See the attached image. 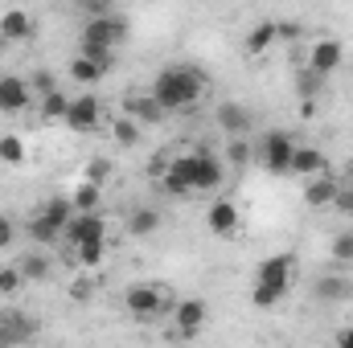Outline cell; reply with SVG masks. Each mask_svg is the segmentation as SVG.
Instances as JSON below:
<instances>
[{"instance_id":"1","label":"cell","mask_w":353,"mask_h":348,"mask_svg":"<svg viewBox=\"0 0 353 348\" xmlns=\"http://www.w3.org/2000/svg\"><path fill=\"white\" fill-rule=\"evenodd\" d=\"M201 90H205V74L193 70V66H169V70H161L157 83H152V94L161 98V107H165L169 115H173V111H189V107L201 98Z\"/></svg>"},{"instance_id":"2","label":"cell","mask_w":353,"mask_h":348,"mask_svg":"<svg viewBox=\"0 0 353 348\" xmlns=\"http://www.w3.org/2000/svg\"><path fill=\"white\" fill-rule=\"evenodd\" d=\"M292 270H296V259L292 254H275V259H263L259 270H255V287H251V303L255 307H275L288 287H292Z\"/></svg>"},{"instance_id":"3","label":"cell","mask_w":353,"mask_h":348,"mask_svg":"<svg viewBox=\"0 0 353 348\" xmlns=\"http://www.w3.org/2000/svg\"><path fill=\"white\" fill-rule=\"evenodd\" d=\"M123 307H128V316H136V320H157V316L169 307V299H165V291H161L157 283H132V287L123 291Z\"/></svg>"},{"instance_id":"4","label":"cell","mask_w":353,"mask_h":348,"mask_svg":"<svg viewBox=\"0 0 353 348\" xmlns=\"http://www.w3.org/2000/svg\"><path fill=\"white\" fill-rule=\"evenodd\" d=\"M83 37L87 41H103V45H119L128 37V21L119 12H103V17H87L83 25Z\"/></svg>"},{"instance_id":"5","label":"cell","mask_w":353,"mask_h":348,"mask_svg":"<svg viewBox=\"0 0 353 348\" xmlns=\"http://www.w3.org/2000/svg\"><path fill=\"white\" fill-rule=\"evenodd\" d=\"M341 58H345V50L333 37H321V41L308 45V70H316L321 78H329L333 70H341Z\"/></svg>"},{"instance_id":"6","label":"cell","mask_w":353,"mask_h":348,"mask_svg":"<svg viewBox=\"0 0 353 348\" xmlns=\"http://www.w3.org/2000/svg\"><path fill=\"white\" fill-rule=\"evenodd\" d=\"M99 119H103V107H99V98L94 94H79V98H70V107H66V127H74V131H94L99 127Z\"/></svg>"},{"instance_id":"7","label":"cell","mask_w":353,"mask_h":348,"mask_svg":"<svg viewBox=\"0 0 353 348\" xmlns=\"http://www.w3.org/2000/svg\"><path fill=\"white\" fill-rule=\"evenodd\" d=\"M292 152H296L292 135H283V131H271V135H267V144H263V164H267V173H275V176L292 173Z\"/></svg>"},{"instance_id":"8","label":"cell","mask_w":353,"mask_h":348,"mask_svg":"<svg viewBox=\"0 0 353 348\" xmlns=\"http://www.w3.org/2000/svg\"><path fill=\"white\" fill-rule=\"evenodd\" d=\"M222 160L214 156V152H193V193H210V188H218L222 184Z\"/></svg>"},{"instance_id":"9","label":"cell","mask_w":353,"mask_h":348,"mask_svg":"<svg viewBox=\"0 0 353 348\" xmlns=\"http://www.w3.org/2000/svg\"><path fill=\"white\" fill-rule=\"evenodd\" d=\"M173 316H176V332L181 336H197L205 328V320H210V307H205V299H181L173 307Z\"/></svg>"},{"instance_id":"10","label":"cell","mask_w":353,"mask_h":348,"mask_svg":"<svg viewBox=\"0 0 353 348\" xmlns=\"http://www.w3.org/2000/svg\"><path fill=\"white\" fill-rule=\"evenodd\" d=\"M161 188H165V193H173V197L193 193V152L169 160V168H165V176H161Z\"/></svg>"},{"instance_id":"11","label":"cell","mask_w":353,"mask_h":348,"mask_svg":"<svg viewBox=\"0 0 353 348\" xmlns=\"http://www.w3.org/2000/svg\"><path fill=\"white\" fill-rule=\"evenodd\" d=\"M205 226H210V234H218V238L239 234V226H243L239 205H234V201H214V205H210V213H205Z\"/></svg>"},{"instance_id":"12","label":"cell","mask_w":353,"mask_h":348,"mask_svg":"<svg viewBox=\"0 0 353 348\" xmlns=\"http://www.w3.org/2000/svg\"><path fill=\"white\" fill-rule=\"evenodd\" d=\"M37 336V324L25 312H0V345H25Z\"/></svg>"},{"instance_id":"13","label":"cell","mask_w":353,"mask_h":348,"mask_svg":"<svg viewBox=\"0 0 353 348\" xmlns=\"http://www.w3.org/2000/svg\"><path fill=\"white\" fill-rule=\"evenodd\" d=\"M62 234H66L74 246H83V242H94V238H107V226H103L99 213H74Z\"/></svg>"},{"instance_id":"14","label":"cell","mask_w":353,"mask_h":348,"mask_svg":"<svg viewBox=\"0 0 353 348\" xmlns=\"http://www.w3.org/2000/svg\"><path fill=\"white\" fill-rule=\"evenodd\" d=\"M25 107H29V83L17 78V74H4L0 78V111L4 115H17Z\"/></svg>"},{"instance_id":"15","label":"cell","mask_w":353,"mask_h":348,"mask_svg":"<svg viewBox=\"0 0 353 348\" xmlns=\"http://www.w3.org/2000/svg\"><path fill=\"white\" fill-rule=\"evenodd\" d=\"M33 37V17L25 8H8L0 17V41H29Z\"/></svg>"},{"instance_id":"16","label":"cell","mask_w":353,"mask_h":348,"mask_svg":"<svg viewBox=\"0 0 353 348\" xmlns=\"http://www.w3.org/2000/svg\"><path fill=\"white\" fill-rule=\"evenodd\" d=\"M337 184H341V180H333L329 173L308 176V184H304V201H308L312 209H325V205H333V197H337Z\"/></svg>"},{"instance_id":"17","label":"cell","mask_w":353,"mask_h":348,"mask_svg":"<svg viewBox=\"0 0 353 348\" xmlns=\"http://www.w3.org/2000/svg\"><path fill=\"white\" fill-rule=\"evenodd\" d=\"M128 115H136V119H140L144 127H152V123H161V119H165L169 111H165V107H161V98H157V94L148 90V94H136V98L128 102Z\"/></svg>"},{"instance_id":"18","label":"cell","mask_w":353,"mask_h":348,"mask_svg":"<svg viewBox=\"0 0 353 348\" xmlns=\"http://www.w3.org/2000/svg\"><path fill=\"white\" fill-rule=\"evenodd\" d=\"M275 41H279V21H259V25L247 33V54H251V58H263Z\"/></svg>"},{"instance_id":"19","label":"cell","mask_w":353,"mask_h":348,"mask_svg":"<svg viewBox=\"0 0 353 348\" xmlns=\"http://www.w3.org/2000/svg\"><path fill=\"white\" fill-rule=\"evenodd\" d=\"M325 168H329V164H325V152H321V148H296V152H292V173L296 176L308 180V176L325 173Z\"/></svg>"},{"instance_id":"20","label":"cell","mask_w":353,"mask_h":348,"mask_svg":"<svg viewBox=\"0 0 353 348\" xmlns=\"http://www.w3.org/2000/svg\"><path fill=\"white\" fill-rule=\"evenodd\" d=\"M140 131H144V123H140L136 115H119V119H111V140H115L119 148L140 144Z\"/></svg>"},{"instance_id":"21","label":"cell","mask_w":353,"mask_h":348,"mask_svg":"<svg viewBox=\"0 0 353 348\" xmlns=\"http://www.w3.org/2000/svg\"><path fill=\"white\" fill-rule=\"evenodd\" d=\"M218 123H222L230 135H243V131L251 127V115H247V107H239V102H222V107H218Z\"/></svg>"},{"instance_id":"22","label":"cell","mask_w":353,"mask_h":348,"mask_svg":"<svg viewBox=\"0 0 353 348\" xmlns=\"http://www.w3.org/2000/svg\"><path fill=\"white\" fill-rule=\"evenodd\" d=\"M41 217H46L54 230H66V221L74 217V201H70V197H50V201L41 205Z\"/></svg>"},{"instance_id":"23","label":"cell","mask_w":353,"mask_h":348,"mask_svg":"<svg viewBox=\"0 0 353 348\" xmlns=\"http://www.w3.org/2000/svg\"><path fill=\"white\" fill-rule=\"evenodd\" d=\"M103 74H107V66H99V62L87 58V54H74V62H70V78H74V83L90 87V83H99Z\"/></svg>"},{"instance_id":"24","label":"cell","mask_w":353,"mask_h":348,"mask_svg":"<svg viewBox=\"0 0 353 348\" xmlns=\"http://www.w3.org/2000/svg\"><path fill=\"white\" fill-rule=\"evenodd\" d=\"M316 295H321V299H329V303H341V299H350V295H353V287L345 283V279H333V274H329V279H321V283H316Z\"/></svg>"},{"instance_id":"25","label":"cell","mask_w":353,"mask_h":348,"mask_svg":"<svg viewBox=\"0 0 353 348\" xmlns=\"http://www.w3.org/2000/svg\"><path fill=\"white\" fill-rule=\"evenodd\" d=\"M70 201H74V213H94V209H99V184H94V180H83Z\"/></svg>"},{"instance_id":"26","label":"cell","mask_w":353,"mask_h":348,"mask_svg":"<svg viewBox=\"0 0 353 348\" xmlns=\"http://www.w3.org/2000/svg\"><path fill=\"white\" fill-rule=\"evenodd\" d=\"M79 54L94 58V62H99V66H107V70H111V62H115V45H103V41H87V37H79Z\"/></svg>"},{"instance_id":"27","label":"cell","mask_w":353,"mask_h":348,"mask_svg":"<svg viewBox=\"0 0 353 348\" xmlns=\"http://www.w3.org/2000/svg\"><path fill=\"white\" fill-rule=\"evenodd\" d=\"M66 107H70V98L62 90L41 94V119H66Z\"/></svg>"},{"instance_id":"28","label":"cell","mask_w":353,"mask_h":348,"mask_svg":"<svg viewBox=\"0 0 353 348\" xmlns=\"http://www.w3.org/2000/svg\"><path fill=\"white\" fill-rule=\"evenodd\" d=\"M157 226H161V213L157 209H136L132 213V234H157Z\"/></svg>"},{"instance_id":"29","label":"cell","mask_w":353,"mask_h":348,"mask_svg":"<svg viewBox=\"0 0 353 348\" xmlns=\"http://www.w3.org/2000/svg\"><path fill=\"white\" fill-rule=\"evenodd\" d=\"M79 250V262L83 266H99L103 254H107V238H94V242H83V246H74Z\"/></svg>"},{"instance_id":"30","label":"cell","mask_w":353,"mask_h":348,"mask_svg":"<svg viewBox=\"0 0 353 348\" xmlns=\"http://www.w3.org/2000/svg\"><path fill=\"white\" fill-rule=\"evenodd\" d=\"M0 160H4V164H21V160H25V140L0 135Z\"/></svg>"},{"instance_id":"31","label":"cell","mask_w":353,"mask_h":348,"mask_svg":"<svg viewBox=\"0 0 353 348\" xmlns=\"http://www.w3.org/2000/svg\"><path fill=\"white\" fill-rule=\"evenodd\" d=\"M21 287H25L21 266H0V295H17Z\"/></svg>"},{"instance_id":"32","label":"cell","mask_w":353,"mask_h":348,"mask_svg":"<svg viewBox=\"0 0 353 348\" xmlns=\"http://www.w3.org/2000/svg\"><path fill=\"white\" fill-rule=\"evenodd\" d=\"M17 266H21V274H25V279H46V274H50V262L41 259V254H25Z\"/></svg>"},{"instance_id":"33","label":"cell","mask_w":353,"mask_h":348,"mask_svg":"<svg viewBox=\"0 0 353 348\" xmlns=\"http://www.w3.org/2000/svg\"><path fill=\"white\" fill-rule=\"evenodd\" d=\"M337 262H353V234H337L333 238V250H329Z\"/></svg>"},{"instance_id":"34","label":"cell","mask_w":353,"mask_h":348,"mask_svg":"<svg viewBox=\"0 0 353 348\" xmlns=\"http://www.w3.org/2000/svg\"><path fill=\"white\" fill-rule=\"evenodd\" d=\"M226 160H230V164H247V160H251V144L234 135V140H230V148H226Z\"/></svg>"},{"instance_id":"35","label":"cell","mask_w":353,"mask_h":348,"mask_svg":"<svg viewBox=\"0 0 353 348\" xmlns=\"http://www.w3.org/2000/svg\"><path fill=\"white\" fill-rule=\"evenodd\" d=\"M29 230H33V238H37V242H54V238L62 234V230H54V226H50V221L41 217V213L33 217V226H29Z\"/></svg>"},{"instance_id":"36","label":"cell","mask_w":353,"mask_h":348,"mask_svg":"<svg viewBox=\"0 0 353 348\" xmlns=\"http://www.w3.org/2000/svg\"><path fill=\"white\" fill-rule=\"evenodd\" d=\"M333 209H341V213H350V217H353V184H337Z\"/></svg>"},{"instance_id":"37","label":"cell","mask_w":353,"mask_h":348,"mask_svg":"<svg viewBox=\"0 0 353 348\" xmlns=\"http://www.w3.org/2000/svg\"><path fill=\"white\" fill-rule=\"evenodd\" d=\"M12 238H17V226H12V217H4V213H0V250H8V246H12Z\"/></svg>"},{"instance_id":"38","label":"cell","mask_w":353,"mask_h":348,"mask_svg":"<svg viewBox=\"0 0 353 348\" xmlns=\"http://www.w3.org/2000/svg\"><path fill=\"white\" fill-rule=\"evenodd\" d=\"M79 8L87 17H103V12H111V0H79Z\"/></svg>"},{"instance_id":"39","label":"cell","mask_w":353,"mask_h":348,"mask_svg":"<svg viewBox=\"0 0 353 348\" xmlns=\"http://www.w3.org/2000/svg\"><path fill=\"white\" fill-rule=\"evenodd\" d=\"M279 37H283V41H296V37H300V25H296V21H279Z\"/></svg>"},{"instance_id":"40","label":"cell","mask_w":353,"mask_h":348,"mask_svg":"<svg viewBox=\"0 0 353 348\" xmlns=\"http://www.w3.org/2000/svg\"><path fill=\"white\" fill-rule=\"evenodd\" d=\"M33 90H41V94L58 90V83H54V74H37V78H33Z\"/></svg>"},{"instance_id":"41","label":"cell","mask_w":353,"mask_h":348,"mask_svg":"<svg viewBox=\"0 0 353 348\" xmlns=\"http://www.w3.org/2000/svg\"><path fill=\"white\" fill-rule=\"evenodd\" d=\"M107 168H111L107 160H94V164H90V173H87V180H94V184H99V180L107 176Z\"/></svg>"},{"instance_id":"42","label":"cell","mask_w":353,"mask_h":348,"mask_svg":"<svg viewBox=\"0 0 353 348\" xmlns=\"http://www.w3.org/2000/svg\"><path fill=\"white\" fill-rule=\"evenodd\" d=\"M337 345H341V348H353V328H341V332H337Z\"/></svg>"},{"instance_id":"43","label":"cell","mask_w":353,"mask_h":348,"mask_svg":"<svg viewBox=\"0 0 353 348\" xmlns=\"http://www.w3.org/2000/svg\"><path fill=\"white\" fill-rule=\"evenodd\" d=\"M300 115H304V119H312V115H316V102H312V98H304V102H300Z\"/></svg>"},{"instance_id":"44","label":"cell","mask_w":353,"mask_h":348,"mask_svg":"<svg viewBox=\"0 0 353 348\" xmlns=\"http://www.w3.org/2000/svg\"><path fill=\"white\" fill-rule=\"evenodd\" d=\"M350 78H353V66H350Z\"/></svg>"}]
</instances>
